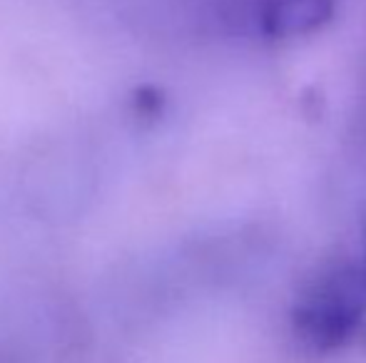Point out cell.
Segmentation results:
<instances>
[{"mask_svg": "<svg viewBox=\"0 0 366 363\" xmlns=\"http://www.w3.org/2000/svg\"><path fill=\"white\" fill-rule=\"evenodd\" d=\"M290 324L307 354L342 351L366 326V254L314 276L294 301Z\"/></svg>", "mask_w": 366, "mask_h": 363, "instance_id": "1", "label": "cell"}, {"mask_svg": "<svg viewBox=\"0 0 366 363\" xmlns=\"http://www.w3.org/2000/svg\"><path fill=\"white\" fill-rule=\"evenodd\" d=\"M334 18V0H257V25L264 38H302Z\"/></svg>", "mask_w": 366, "mask_h": 363, "instance_id": "2", "label": "cell"}, {"mask_svg": "<svg viewBox=\"0 0 366 363\" xmlns=\"http://www.w3.org/2000/svg\"><path fill=\"white\" fill-rule=\"evenodd\" d=\"M164 110V92L154 85H140L132 92V112L140 120H157Z\"/></svg>", "mask_w": 366, "mask_h": 363, "instance_id": "3", "label": "cell"}]
</instances>
